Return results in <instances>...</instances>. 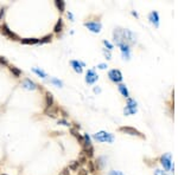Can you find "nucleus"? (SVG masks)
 Wrapping results in <instances>:
<instances>
[{
	"mask_svg": "<svg viewBox=\"0 0 178 175\" xmlns=\"http://www.w3.org/2000/svg\"><path fill=\"white\" fill-rule=\"evenodd\" d=\"M103 161H105V157H102V156L97 159V161H96V168H97V169H101V168L103 167V164H105V162Z\"/></svg>",
	"mask_w": 178,
	"mask_h": 175,
	"instance_id": "393cba45",
	"label": "nucleus"
},
{
	"mask_svg": "<svg viewBox=\"0 0 178 175\" xmlns=\"http://www.w3.org/2000/svg\"><path fill=\"white\" fill-rule=\"evenodd\" d=\"M81 167V163L77 161H72V162H70V164L68 166V168H69V170H72V172H75V170H79V168Z\"/></svg>",
	"mask_w": 178,
	"mask_h": 175,
	"instance_id": "412c9836",
	"label": "nucleus"
},
{
	"mask_svg": "<svg viewBox=\"0 0 178 175\" xmlns=\"http://www.w3.org/2000/svg\"><path fill=\"white\" fill-rule=\"evenodd\" d=\"M99 79V76L96 75V72L94 70H88L86 73V82L88 84H94L96 81Z\"/></svg>",
	"mask_w": 178,
	"mask_h": 175,
	"instance_id": "9d476101",
	"label": "nucleus"
},
{
	"mask_svg": "<svg viewBox=\"0 0 178 175\" xmlns=\"http://www.w3.org/2000/svg\"><path fill=\"white\" fill-rule=\"evenodd\" d=\"M77 175H88V170H86V169H80V170L77 172Z\"/></svg>",
	"mask_w": 178,
	"mask_h": 175,
	"instance_id": "f704fd0d",
	"label": "nucleus"
},
{
	"mask_svg": "<svg viewBox=\"0 0 178 175\" xmlns=\"http://www.w3.org/2000/svg\"><path fill=\"white\" fill-rule=\"evenodd\" d=\"M22 85H23V88L24 89H26V90H36L38 86H37V84L35 83V82H32L30 78H25L23 83H22Z\"/></svg>",
	"mask_w": 178,
	"mask_h": 175,
	"instance_id": "f8f14e48",
	"label": "nucleus"
},
{
	"mask_svg": "<svg viewBox=\"0 0 178 175\" xmlns=\"http://www.w3.org/2000/svg\"><path fill=\"white\" fill-rule=\"evenodd\" d=\"M109 175H123V172H119V170H110Z\"/></svg>",
	"mask_w": 178,
	"mask_h": 175,
	"instance_id": "2f4dec72",
	"label": "nucleus"
},
{
	"mask_svg": "<svg viewBox=\"0 0 178 175\" xmlns=\"http://www.w3.org/2000/svg\"><path fill=\"white\" fill-rule=\"evenodd\" d=\"M5 10H6V7H5V6L0 8V20H1L2 18H4V14H5Z\"/></svg>",
	"mask_w": 178,
	"mask_h": 175,
	"instance_id": "473e14b6",
	"label": "nucleus"
},
{
	"mask_svg": "<svg viewBox=\"0 0 178 175\" xmlns=\"http://www.w3.org/2000/svg\"><path fill=\"white\" fill-rule=\"evenodd\" d=\"M103 53H105V56L107 57V59H110V57H112V54H110V51H107L106 49H103Z\"/></svg>",
	"mask_w": 178,
	"mask_h": 175,
	"instance_id": "c9c22d12",
	"label": "nucleus"
},
{
	"mask_svg": "<svg viewBox=\"0 0 178 175\" xmlns=\"http://www.w3.org/2000/svg\"><path fill=\"white\" fill-rule=\"evenodd\" d=\"M132 14H133V15H136V17H138V13H137V12H132Z\"/></svg>",
	"mask_w": 178,
	"mask_h": 175,
	"instance_id": "a19ab883",
	"label": "nucleus"
},
{
	"mask_svg": "<svg viewBox=\"0 0 178 175\" xmlns=\"http://www.w3.org/2000/svg\"><path fill=\"white\" fill-rule=\"evenodd\" d=\"M50 82H51L52 84L57 85V86H59V88H62V86H63V83L59 81V79H57V78H51V79H50Z\"/></svg>",
	"mask_w": 178,
	"mask_h": 175,
	"instance_id": "a878e982",
	"label": "nucleus"
},
{
	"mask_svg": "<svg viewBox=\"0 0 178 175\" xmlns=\"http://www.w3.org/2000/svg\"><path fill=\"white\" fill-rule=\"evenodd\" d=\"M94 92H96V94L97 92H101V89L100 88H94Z\"/></svg>",
	"mask_w": 178,
	"mask_h": 175,
	"instance_id": "ea45409f",
	"label": "nucleus"
},
{
	"mask_svg": "<svg viewBox=\"0 0 178 175\" xmlns=\"http://www.w3.org/2000/svg\"><path fill=\"white\" fill-rule=\"evenodd\" d=\"M68 18H70V20H71V21H74V15H72V13H70V12H69Z\"/></svg>",
	"mask_w": 178,
	"mask_h": 175,
	"instance_id": "58836bf2",
	"label": "nucleus"
},
{
	"mask_svg": "<svg viewBox=\"0 0 178 175\" xmlns=\"http://www.w3.org/2000/svg\"><path fill=\"white\" fill-rule=\"evenodd\" d=\"M87 163H88V168H89V170H88V172L94 173V172H95V166H94V163H93L92 161L87 162Z\"/></svg>",
	"mask_w": 178,
	"mask_h": 175,
	"instance_id": "cd10ccee",
	"label": "nucleus"
},
{
	"mask_svg": "<svg viewBox=\"0 0 178 175\" xmlns=\"http://www.w3.org/2000/svg\"><path fill=\"white\" fill-rule=\"evenodd\" d=\"M149 20L151 21V24H153L156 27L159 26V14L157 11H152L149 14Z\"/></svg>",
	"mask_w": 178,
	"mask_h": 175,
	"instance_id": "ddd939ff",
	"label": "nucleus"
},
{
	"mask_svg": "<svg viewBox=\"0 0 178 175\" xmlns=\"http://www.w3.org/2000/svg\"><path fill=\"white\" fill-rule=\"evenodd\" d=\"M58 124H62V125H65V127H69L70 125V123H69L65 118H62V120H59L58 121Z\"/></svg>",
	"mask_w": 178,
	"mask_h": 175,
	"instance_id": "c85d7f7f",
	"label": "nucleus"
},
{
	"mask_svg": "<svg viewBox=\"0 0 178 175\" xmlns=\"http://www.w3.org/2000/svg\"><path fill=\"white\" fill-rule=\"evenodd\" d=\"M84 26L94 33H99L102 28V24L100 21H87V23H84Z\"/></svg>",
	"mask_w": 178,
	"mask_h": 175,
	"instance_id": "423d86ee",
	"label": "nucleus"
},
{
	"mask_svg": "<svg viewBox=\"0 0 178 175\" xmlns=\"http://www.w3.org/2000/svg\"><path fill=\"white\" fill-rule=\"evenodd\" d=\"M44 104H45V108L44 109H48L50 107H52L55 104V99H54V96L50 91H46L45 92V101H44Z\"/></svg>",
	"mask_w": 178,
	"mask_h": 175,
	"instance_id": "9b49d317",
	"label": "nucleus"
},
{
	"mask_svg": "<svg viewBox=\"0 0 178 175\" xmlns=\"http://www.w3.org/2000/svg\"><path fill=\"white\" fill-rule=\"evenodd\" d=\"M118 89H119L120 94L123 95V97H126V98H129V92H128V89H127V86H126L125 84H119Z\"/></svg>",
	"mask_w": 178,
	"mask_h": 175,
	"instance_id": "f3484780",
	"label": "nucleus"
},
{
	"mask_svg": "<svg viewBox=\"0 0 178 175\" xmlns=\"http://www.w3.org/2000/svg\"><path fill=\"white\" fill-rule=\"evenodd\" d=\"M103 44H105V46H106V47H108V50H109V51L113 49V45H112L108 41H103Z\"/></svg>",
	"mask_w": 178,
	"mask_h": 175,
	"instance_id": "7c9ffc66",
	"label": "nucleus"
},
{
	"mask_svg": "<svg viewBox=\"0 0 178 175\" xmlns=\"http://www.w3.org/2000/svg\"><path fill=\"white\" fill-rule=\"evenodd\" d=\"M20 43L24 45H35V44H38V39L37 38H24V39H20Z\"/></svg>",
	"mask_w": 178,
	"mask_h": 175,
	"instance_id": "a211bd4d",
	"label": "nucleus"
},
{
	"mask_svg": "<svg viewBox=\"0 0 178 175\" xmlns=\"http://www.w3.org/2000/svg\"><path fill=\"white\" fill-rule=\"evenodd\" d=\"M58 112H59V108L57 105H55V104L52 107H50V108L44 109V115H46L49 117H52V118H55V117L58 116Z\"/></svg>",
	"mask_w": 178,
	"mask_h": 175,
	"instance_id": "1a4fd4ad",
	"label": "nucleus"
},
{
	"mask_svg": "<svg viewBox=\"0 0 178 175\" xmlns=\"http://www.w3.org/2000/svg\"><path fill=\"white\" fill-rule=\"evenodd\" d=\"M108 77L112 82L114 83H120L123 81V73L120 70H116V69H113L108 72Z\"/></svg>",
	"mask_w": 178,
	"mask_h": 175,
	"instance_id": "39448f33",
	"label": "nucleus"
},
{
	"mask_svg": "<svg viewBox=\"0 0 178 175\" xmlns=\"http://www.w3.org/2000/svg\"><path fill=\"white\" fill-rule=\"evenodd\" d=\"M62 175H70L69 168H65V169H63V172H62Z\"/></svg>",
	"mask_w": 178,
	"mask_h": 175,
	"instance_id": "e433bc0d",
	"label": "nucleus"
},
{
	"mask_svg": "<svg viewBox=\"0 0 178 175\" xmlns=\"http://www.w3.org/2000/svg\"><path fill=\"white\" fill-rule=\"evenodd\" d=\"M56 7L59 10V12H64V8H65V2L63 0H56L55 1Z\"/></svg>",
	"mask_w": 178,
	"mask_h": 175,
	"instance_id": "5701e85b",
	"label": "nucleus"
},
{
	"mask_svg": "<svg viewBox=\"0 0 178 175\" xmlns=\"http://www.w3.org/2000/svg\"><path fill=\"white\" fill-rule=\"evenodd\" d=\"M52 41V34H48L45 37H43L41 39H38V45H43V44H48Z\"/></svg>",
	"mask_w": 178,
	"mask_h": 175,
	"instance_id": "4be33fe9",
	"label": "nucleus"
},
{
	"mask_svg": "<svg viewBox=\"0 0 178 175\" xmlns=\"http://www.w3.org/2000/svg\"><path fill=\"white\" fill-rule=\"evenodd\" d=\"M94 138L99 142H107V143H113L114 141V136L110 133L107 131H99L94 135Z\"/></svg>",
	"mask_w": 178,
	"mask_h": 175,
	"instance_id": "7ed1b4c3",
	"label": "nucleus"
},
{
	"mask_svg": "<svg viewBox=\"0 0 178 175\" xmlns=\"http://www.w3.org/2000/svg\"><path fill=\"white\" fill-rule=\"evenodd\" d=\"M113 36H114V41L118 44V46L121 45V44H126V45L131 46V45L136 44V41H137V37L132 31L120 28V27L114 30Z\"/></svg>",
	"mask_w": 178,
	"mask_h": 175,
	"instance_id": "f257e3e1",
	"label": "nucleus"
},
{
	"mask_svg": "<svg viewBox=\"0 0 178 175\" xmlns=\"http://www.w3.org/2000/svg\"><path fill=\"white\" fill-rule=\"evenodd\" d=\"M154 175H166V174H165V172H163L162 169H156L154 170Z\"/></svg>",
	"mask_w": 178,
	"mask_h": 175,
	"instance_id": "72a5a7b5",
	"label": "nucleus"
},
{
	"mask_svg": "<svg viewBox=\"0 0 178 175\" xmlns=\"http://www.w3.org/2000/svg\"><path fill=\"white\" fill-rule=\"evenodd\" d=\"M64 28V23H63V19H59L57 23H56L55 27H54V32L55 33H61Z\"/></svg>",
	"mask_w": 178,
	"mask_h": 175,
	"instance_id": "dca6fc26",
	"label": "nucleus"
},
{
	"mask_svg": "<svg viewBox=\"0 0 178 175\" xmlns=\"http://www.w3.org/2000/svg\"><path fill=\"white\" fill-rule=\"evenodd\" d=\"M10 71L12 72V75H13L15 78H18V77L22 76V70L18 69L17 66H14V65H11V66H10Z\"/></svg>",
	"mask_w": 178,
	"mask_h": 175,
	"instance_id": "aec40b11",
	"label": "nucleus"
},
{
	"mask_svg": "<svg viewBox=\"0 0 178 175\" xmlns=\"http://www.w3.org/2000/svg\"><path fill=\"white\" fill-rule=\"evenodd\" d=\"M70 133H71V134L77 138V141H79V142H80V144L82 146L83 144V136H81V135L79 134V130H77L76 128H71V129H70Z\"/></svg>",
	"mask_w": 178,
	"mask_h": 175,
	"instance_id": "6ab92c4d",
	"label": "nucleus"
},
{
	"mask_svg": "<svg viewBox=\"0 0 178 175\" xmlns=\"http://www.w3.org/2000/svg\"><path fill=\"white\" fill-rule=\"evenodd\" d=\"M0 65H2V66H7V65H8V60H7V58L0 56Z\"/></svg>",
	"mask_w": 178,
	"mask_h": 175,
	"instance_id": "bb28decb",
	"label": "nucleus"
},
{
	"mask_svg": "<svg viewBox=\"0 0 178 175\" xmlns=\"http://www.w3.org/2000/svg\"><path fill=\"white\" fill-rule=\"evenodd\" d=\"M0 33H1L4 37L8 38L10 41H19V39H20L12 30H10V27L7 26L6 24H2V25L0 26Z\"/></svg>",
	"mask_w": 178,
	"mask_h": 175,
	"instance_id": "f03ea898",
	"label": "nucleus"
},
{
	"mask_svg": "<svg viewBox=\"0 0 178 175\" xmlns=\"http://www.w3.org/2000/svg\"><path fill=\"white\" fill-rule=\"evenodd\" d=\"M0 175H7V174H0Z\"/></svg>",
	"mask_w": 178,
	"mask_h": 175,
	"instance_id": "79ce46f5",
	"label": "nucleus"
},
{
	"mask_svg": "<svg viewBox=\"0 0 178 175\" xmlns=\"http://www.w3.org/2000/svg\"><path fill=\"white\" fill-rule=\"evenodd\" d=\"M59 112H61V114H62V116H63V117H64V118H67V117H68V112H67V111H65V110H64V109H62V108H59Z\"/></svg>",
	"mask_w": 178,
	"mask_h": 175,
	"instance_id": "c756f323",
	"label": "nucleus"
},
{
	"mask_svg": "<svg viewBox=\"0 0 178 175\" xmlns=\"http://www.w3.org/2000/svg\"><path fill=\"white\" fill-rule=\"evenodd\" d=\"M119 47H120V50H121L123 59H127V60H128V59L131 58V49H129V46L126 45V44H121V45H119Z\"/></svg>",
	"mask_w": 178,
	"mask_h": 175,
	"instance_id": "4468645a",
	"label": "nucleus"
},
{
	"mask_svg": "<svg viewBox=\"0 0 178 175\" xmlns=\"http://www.w3.org/2000/svg\"><path fill=\"white\" fill-rule=\"evenodd\" d=\"M97 67H99V69H101V70H103V69H106V67H107V64H105V63H103V64H99Z\"/></svg>",
	"mask_w": 178,
	"mask_h": 175,
	"instance_id": "4c0bfd02",
	"label": "nucleus"
},
{
	"mask_svg": "<svg viewBox=\"0 0 178 175\" xmlns=\"http://www.w3.org/2000/svg\"><path fill=\"white\" fill-rule=\"evenodd\" d=\"M70 64H71V66H72V69H74L75 72H77V73H82V71H83L82 63H80L79 60H71Z\"/></svg>",
	"mask_w": 178,
	"mask_h": 175,
	"instance_id": "2eb2a0df",
	"label": "nucleus"
},
{
	"mask_svg": "<svg viewBox=\"0 0 178 175\" xmlns=\"http://www.w3.org/2000/svg\"><path fill=\"white\" fill-rule=\"evenodd\" d=\"M125 115H134L137 112V102L133 98H128L127 99V105L123 109Z\"/></svg>",
	"mask_w": 178,
	"mask_h": 175,
	"instance_id": "20e7f679",
	"label": "nucleus"
},
{
	"mask_svg": "<svg viewBox=\"0 0 178 175\" xmlns=\"http://www.w3.org/2000/svg\"><path fill=\"white\" fill-rule=\"evenodd\" d=\"M121 133H125V134H128V135H132V136H139L141 138H144L145 136L141 134L139 130H137L136 128H132V127H120L119 129Z\"/></svg>",
	"mask_w": 178,
	"mask_h": 175,
	"instance_id": "0eeeda50",
	"label": "nucleus"
},
{
	"mask_svg": "<svg viewBox=\"0 0 178 175\" xmlns=\"http://www.w3.org/2000/svg\"><path fill=\"white\" fill-rule=\"evenodd\" d=\"M160 161H162V164H163L165 170H170L172 168V161H171V154L170 153H166L165 155H163Z\"/></svg>",
	"mask_w": 178,
	"mask_h": 175,
	"instance_id": "6e6552de",
	"label": "nucleus"
},
{
	"mask_svg": "<svg viewBox=\"0 0 178 175\" xmlns=\"http://www.w3.org/2000/svg\"><path fill=\"white\" fill-rule=\"evenodd\" d=\"M32 71H33L37 76L42 77V78H46V73H45L43 70H41V69H38V67H33V69H32Z\"/></svg>",
	"mask_w": 178,
	"mask_h": 175,
	"instance_id": "b1692460",
	"label": "nucleus"
}]
</instances>
